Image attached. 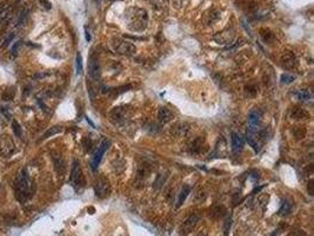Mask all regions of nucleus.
I'll return each instance as SVG.
<instances>
[{
	"label": "nucleus",
	"mask_w": 314,
	"mask_h": 236,
	"mask_svg": "<svg viewBox=\"0 0 314 236\" xmlns=\"http://www.w3.org/2000/svg\"><path fill=\"white\" fill-rule=\"evenodd\" d=\"M244 144H245V142H244V138H242L239 133L233 132L232 133V149H233V151H235V153H237V151L242 150Z\"/></svg>",
	"instance_id": "18"
},
{
	"label": "nucleus",
	"mask_w": 314,
	"mask_h": 236,
	"mask_svg": "<svg viewBox=\"0 0 314 236\" xmlns=\"http://www.w3.org/2000/svg\"><path fill=\"white\" fill-rule=\"evenodd\" d=\"M77 73L78 74L82 73V57L80 52L77 53Z\"/></svg>",
	"instance_id": "30"
},
{
	"label": "nucleus",
	"mask_w": 314,
	"mask_h": 236,
	"mask_svg": "<svg viewBox=\"0 0 314 236\" xmlns=\"http://www.w3.org/2000/svg\"><path fill=\"white\" fill-rule=\"evenodd\" d=\"M281 83L282 84H291L293 83V80H294V77L293 76H291V74H287V73H284L281 76Z\"/></svg>",
	"instance_id": "32"
},
{
	"label": "nucleus",
	"mask_w": 314,
	"mask_h": 236,
	"mask_svg": "<svg viewBox=\"0 0 314 236\" xmlns=\"http://www.w3.org/2000/svg\"><path fill=\"white\" fill-rule=\"evenodd\" d=\"M294 96L296 98L301 100V102H308L311 99V94H309L308 90H298L296 92H294Z\"/></svg>",
	"instance_id": "23"
},
{
	"label": "nucleus",
	"mask_w": 314,
	"mask_h": 236,
	"mask_svg": "<svg viewBox=\"0 0 314 236\" xmlns=\"http://www.w3.org/2000/svg\"><path fill=\"white\" fill-rule=\"evenodd\" d=\"M82 145H84V149L85 151H90L91 148H92V141L90 137H85L82 139Z\"/></svg>",
	"instance_id": "33"
},
{
	"label": "nucleus",
	"mask_w": 314,
	"mask_h": 236,
	"mask_svg": "<svg viewBox=\"0 0 314 236\" xmlns=\"http://www.w3.org/2000/svg\"><path fill=\"white\" fill-rule=\"evenodd\" d=\"M125 21L127 27L133 32H142L147 27V12L139 7H130L125 12Z\"/></svg>",
	"instance_id": "1"
},
{
	"label": "nucleus",
	"mask_w": 314,
	"mask_h": 236,
	"mask_svg": "<svg viewBox=\"0 0 314 236\" xmlns=\"http://www.w3.org/2000/svg\"><path fill=\"white\" fill-rule=\"evenodd\" d=\"M53 162H54V168L59 174H64L65 171V162H64L63 157L60 155H54L53 156Z\"/></svg>",
	"instance_id": "20"
},
{
	"label": "nucleus",
	"mask_w": 314,
	"mask_h": 236,
	"mask_svg": "<svg viewBox=\"0 0 314 236\" xmlns=\"http://www.w3.org/2000/svg\"><path fill=\"white\" fill-rule=\"evenodd\" d=\"M88 74L93 80H99L101 76V69H100V63L97 56L92 54L88 59Z\"/></svg>",
	"instance_id": "10"
},
{
	"label": "nucleus",
	"mask_w": 314,
	"mask_h": 236,
	"mask_svg": "<svg viewBox=\"0 0 314 236\" xmlns=\"http://www.w3.org/2000/svg\"><path fill=\"white\" fill-rule=\"evenodd\" d=\"M127 117V109L124 106H118V108H113L111 112H110V118L114 124L122 123L126 121Z\"/></svg>",
	"instance_id": "13"
},
{
	"label": "nucleus",
	"mask_w": 314,
	"mask_h": 236,
	"mask_svg": "<svg viewBox=\"0 0 314 236\" xmlns=\"http://www.w3.org/2000/svg\"><path fill=\"white\" fill-rule=\"evenodd\" d=\"M108 147H110V141H107V139H104L101 142V144L98 147V150L95 151V153H94V156L92 158V162H91L92 170H95L99 167V164H100V162H101L102 159V156H104V153H106Z\"/></svg>",
	"instance_id": "11"
},
{
	"label": "nucleus",
	"mask_w": 314,
	"mask_h": 236,
	"mask_svg": "<svg viewBox=\"0 0 314 236\" xmlns=\"http://www.w3.org/2000/svg\"><path fill=\"white\" fill-rule=\"evenodd\" d=\"M39 3H40V4H44L43 6L45 8H47V10L51 8V3H49V0H39Z\"/></svg>",
	"instance_id": "37"
},
{
	"label": "nucleus",
	"mask_w": 314,
	"mask_h": 236,
	"mask_svg": "<svg viewBox=\"0 0 314 236\" xmlns=\"http://www.w3.org/2000/svg\"><path fill=\"white\" fill-rule=\"evenodd\" d=\"M235 38V31L232 27H227V29L222 30L220 32H218L214 35L213 39L220 45H229L234 41Z\"/></svg>",
	"instance_id": "6"
},
{
	"label": "nucleus",
	"mask_w": 314,
	"mask_h": 236,
	"mask_svg": "<svg viewBox=\"0 0 314 236\" xmlns=\"http://www.w3.org/2000/svg\"><path fill=\"white\" fill-rule=\"evenodd\" d=\"M189 192H191V187H189V185H184L183 189H181L180 192H179L178 198H177V206H178V208L184 204L185 200L187 198V196L189 195Z\"/></svg>",
	"instance_id": "19"
},
{
	"label": "nucleus",
	"mask_w": 314,
	"mask_h": 236,
	"mask_svg": "<svg viewBox=\"0 0 314 236\" xmlns=\"http://www.w3.org/2000/svg\"><path fill=\"white\" fill-rule=\"evenodd\" d=\"M290 236H307V234L304 230H294L291 233Z\"/></svg>",
	"instance_id": "35"
},
{
	"label": "nucleus",
	"mask_w": 314,
	"mask_h": 236,
	"mask_svg": "<svg viewBox=\"0 0 314 236\" xmlns=\"http://www.w3.org/2000/svg\"><path fill=\"white\" fill-rule=\"evenodd\" d=\"M173 118H174L173 112H172L168 108H166V106H160L159 110H158V119H159L160 123H162V124L168 123V122H171Z\"/></svg>",
	"instance_id": "15"
},
{
	"label": "nucleus",
	"mask_w": 314,
	"mask_h": 236,
	"mask_svg": "<svg viewBox=\"0 0 314 236\" xmlns=\"http://www.w3.org/2000/svg\"><path fill=\"white\" fill-rule=\"evenodd\" d=\"M293 135H294V137H296V139H301V138L305 137V135H306V130L302 129L301 126H298V128L293 131Z\"/></svg>",
	"instance_id": "28"
},
{
	"label": "nucleus",
	"mask_w": 314,
	"mask_h": 236,
	"mask_svg": "<svg viewBox=\"0 0 314 236\" xmlns=\"http://www.w3.org/2000/svg\"><path fill=\"white\" fill-rule=\"evenodd\" d=\"M290 117L295 121H301V119H308L311 115L307 110L302 108H293L290 112Z\"/></svg>",
	"instance_id": "16"
},
{
	"label": "nucleus",
	"mask_w": 314,
	"mask_h": 236,
	"mask_svg": "<svg viewBox=\"0 0 314 236\" xmlns=\"http://www.w3.org/2000/svg\"><path fill=\"white\" fill-rule=\"evenodd\" d=\"M189 130V125L186 123H178L175 124L172 129V133H173L174 136H177V137H183L185 136L186 133L188 132Z\"/></svg>",
	"instance_id": "17"
},
{
	"label": "nucleus",
	"mask_w": 314,
	"mask_h": 236,
	"mask_svg": "<svg viewBox=\"0 0 314 236\" xmlns=\"http://www.w3.org/2000/svg\"><path fill=\"white\" fill-rule=\"evenodd\" d=\"M69 180H71V183H72L73 187L75 188H80L85 185V178H84V175H82L81 168H80V163L79 161H73V165H72V170H71V176H69Z\"/></svg>",
	"instance_id": "5"
},
{
	"label": "nucleus",
	"mask_w": 314,
	"mask_h": 236,
	"mask_svg": "<svg viewBox=\"0 0 314 236\" xmlns=\"http://www.w3.org/2000/svg\"><path fill=\"white\" fill-rule=\"evenodd\" d=\"M307 191L311 196L314 195V180H309L308 184H307Z\"/></svg>",
	"instance_id": "34"
},
{
	"label": "nucleus",
	"mask_w": 314,
	"mask_h": 236,
	"mask_svg": "<svg viewBox=\"0 0 314 236\" xmlns=\"http://www.w3.org/2000/svg\"><path fill=\"white\" fill-rule=\"evenodd\" d=\"M225 214H226V209H225V206H219L212 212V216L214 217V218H220V217H222Z\"/></svg>",
	"instance_id": "27"
},
{
	"label": "nucleus",
	"mask_w": 314,
	"mask_h": 236,
	"mask_svg": "<svg viewBox=\"0 0 314 236\" xmlns=\"http://www.w3.org/2000/svg\"><path fill=\"white\" fill-rule=\"evenodd\" d=\"M85 33H86V40L87 41H88V40H91V35H90V33L87 32V30H86V32H85Z\"/></svg>",
	"instance_id": "42"
},
{
	"label": "nucleus",
	"mask_w": 314,
	"mask_h": 236,
	"mask_svg": "<svg viewBox=\"0 0 314 236\" xmlns=\"http://www.w3.org/2000/svg\"><path fill=\"white\" fill-rule=\"evenodd\" d=\"M262 138H264V132H262L261 130L255 131V132L247 130L246 139H247V142H248V144H250V147H252V149H253L255 153H259V151H260L261 139H262Z\"/></svg>",
	"instance_id": "9"
},
{
	"label": "nucleus",
	"mask_w": 314,
	"mask_h": 236,
	"mask_svg": "<svg viewBox=\"0 0 314 236\" xmlns=\"http://www.w3.org/2000/svg\"><path fill=\"white\" fill-rule=\"evenodd\" d=\"M261 118H262V112L259 109H253L248 112V130L250 131H259L260 130Z\"/></svg>",
	"instance_id": "8"
},
{
	"label": "nucleus",
	"mask_w": 314,
	"mask_h": 236,
	"mask_svg": "<svg viewBox=\"0 0 314 236\" xmlns=\"http://www.w3.org/2000/svg\"><path fill=\"white\" fill-rule=\"evenodd\" d=\"M260 35H261V38H262V40H264L265 43L271 44L272 41H274V35L272 33L270 30L261 29L260 30Z\"/></svg>",
	"instance_id": "22"
},
{
	"label": "nucleus",
	"mask_w": 314,
	"mask_h": 236,
	"mask_svg": "<svg viewBox=\"0 0 314 236\" xmlns=\"http://www.w3.org/2000/svg\"><path fill=\"white\" fill-rule=\"evenodd\" d=\"M8 12H10V11L7 10V11H3V12L0 13V23H1V21H4V20L8 17Z\"/></svg>",
	"instance_id": "36"
},
{
	"label": "nucleus",
	"mask_w": 314,
	"mask_h": 236,
	"mask_svg": "<svg viewBox=\"0 0 314 236\" xmlns=\"http://www.w3.org/2000/svg\"><path fill=\"white\" fill-rule=\"evenodd\" d=\"M173 4L177 8H179L181 6V4H183V0H173Z\"/></svg>",
	"instance_id": "39"
},
{
	"label": "nucleus",
	"mask_w": 314,
	"mask_h": 236,
	"mask_svg": "<svg viewBox=\"0 0 314 236\" xmlns=\"http://www.w3.org/2000/svg\"><path fill=\"white\" fill-rule=\"evenodd\" d=\"M94 192L99 198H105L111 192V184L108 178L105 176H99L94 183Z\"/></svg>",
	"instance_id": "4"
},
{
	"label": "nucleus",
	"mask_w": 314,
	"mask_h": 236,
	"mask_svg": "<svg viewBox=\"0 0 314 236\" xmlns=\"http://www.w3.org/2000/svg\"><path fill=\"white\" fill-rule=\"evenodd\" d=\"M198 221H199V216L198 215H195V214H193V215H191V216L187 217V218L183 222V224L180 226V229H179L180 235L187 236L188 234H191V231L195 228Z\"/></svg>",
	"instance_id": "12"
},
{
	"label": "nucleus",
	"mask_w": 314,
	"mask_h": 236,
	"mask_svg": "<svg viewBox=\"0 0 314 236\" xmlns=\"http://www.w3.org/2000/svg\"><path fill=\"white\" fill-rule=\"evenodd\" d=\"M198 236H207V233L206 231H201V233H199Z\"/></svg>",
	"instance_id": "43"
},
{
	"label": "nucleus",
	"mask_w": 314,
	"mask_h": 236,
	"mask_svg": "<svg viewBox=\"0 0 314 236\" xmlns=\"http://www.w3.org/2000/svg\"><path fill=\"white\" fill-rule=\"evenodd\" d=\"M12 39H13V35H11L10 37H8V38H7V39L5 40V43H4V45H3V47H5V46H7V45H8V43H10V41H11V40H12Z\"/></svg>",
	"instance_id": "40"
},
{
	"label": "nucleus",
	"mask_w": 314,
	"mask_h": 236,
	"mask_svg": "<svg viewBox=\"0 0 314 236\" xmlns=\"http://www.w3.org/2000/svg\"><path fill=\"white\" fill-rule=\"evenodd\" d=\"M112 47L113 50L120 54L125 56H132L136 52V47L131 41L122 39V38H113L112 39Z\"/></svg>",
	"instance_id": "3"
},
{
	"label": "nucleus",
	"mask_w": 314,
	"mask_h": 236,
	"mask_svg": "<svg viewBox=\"0 0 314 236\" xmlns=\"http://www.w3.org/2000/svg\"><path fill=\"white\" fill-rule=\"evenodd\" d=\"M12 129H13V132H14L15 136H18V137L21 136V128H20V124L18 123L15 119L12 121Z\"/></svg>",
	"instance_id": "29"
},
{
	"label": "nucleus",
	"mask_w": 314,
	"mask_h": 236,
	"mask_svg": "<svg viewBox=\"0 0 314 236\" xmlns=\"http://www.w3.org/2000/svg\"><path fill=\"white\" fill-rule=\"evenodd\" d=\"M166 178H167V175H165L164 176V174H158L153 187H154L155 189H159L160 187H162V184L166 182Z\"/></svg>",
	"instance_id": "26"
},
{
	"label": "nucleus",
	"mask_w": 314,
	"mask_h": 236,
	"mask_svg": "<svg viewBox=\"0 0 314 236\" xmlns=\"http://www.w3.org/2000/svg\"><path fill=\"white\" fill-rule=\"evenodd\" d=\"M18 46H19V41H17L14 45H13V47H12V53H13V56H17V50H18Z\"/></svg>",
	"instance_id": "38"
},
{
	"label": "nucleus",
	"mask_w": 314,
	"mask_h": 236,
	"mask_svg": "<svg viewBox=\"0 0 314 236\" xmlns=\"http://www.w3.org/2000/svg\"><path fill=\"white\" fill-rule=\"evenodd\" d=\"M281 65L282 67L286 70H292L295 67L296 65V57L294 56V53H292L290 51H285L282 56H281Z\"/></svg>",
	"instance_id": "14"
},
{
	"label": "nucleus",
	"mask_w": 314,
	"mask_h": 236,
	"mask_svg": "<svg viewBox=\"0 0 314 236\" xmlns=\"http://www.w3.org/2000/svg\"><path fill=\"white\" fill-rule=\"evenodd\" d=\"M231 228H232V217H231V215H227L226 218H225V222H224V235H229Z\"/></svg>",
	"instance_id": "25"
},
{
	"label": "nucleus",
	"mask_w": 314,
	"mask_h": 236,
	"mask_svg": "<svg viewBox=\"0 0 314 236\" xmlns=\"http://www.w3.org/2000/svg\"><path fill=\"white\" fill-rule=\"evenodd\" d=\"M15 151V145L12 138L7 135H3L0 137V156L3 157H10Z\"/></svg>",
	"instance_id": "7"
},
{
	"label": "nucleus",
	"mask_w": 314,
	"mask_h": 236,
	"mask_svg": "<svg viewBox=\"0 0 314 236\" xmlns=\"http://www.w3.org/2000/svg\"><path fill=\"white\" fill-rule=\"evenodd\" d=\"M32 192H33L32 182H31L26 170L24 169V170H21L19 177H18V180L15 182L14 185L15 198L19 202H21V203H24L25 201H27L29 197L32 196Z\"/></svg>",
	"instance_id": "2"
},
{
	"label": "nucleus",
	"mask_w": 314,
	"mask_h": 236,
	"mask_svg": "<svg viewBox=\"0 0 314 236\" xmlns=\"http://www.w3.org/2000/svg\"><path fill=\"white\" fill-rule=\"evenodd\" d=\"M279 233H280V229H276V230L273 231V233H272L270 236H278V235H279Z\"/></svg>",
	"instance_id": "41"
},
{
	"label": "nucleus",
	"mask_w": 314,
	"mask_h": 236,
	"mask_svg": "<svg viewBox=\"0 0 314 236\" xmlns=\"http://www.w3.org/2000/svg\"><path fill=\"white\" fill-rule=\"evenodd\" d=\"M63 131V128L61 126H59V125H55V126H52V128H49L46 132L43 135V137H41V141L44 139H47V138L52 137L54 135H57V133H60Z\"/></svg>",
	"instance_id": "21"
},
{
	"label": "nucleus",
	"mask_w": 314,
	"mask_h": 236,
	"mask_svg": "<svg viewBox=\"0 0 314 236\" xmlns=\"http://www.w3.org/2000/svg\"><path fill=\"white\" fill-rule=\"evenodd\" d=\"M291 209H292V206H291V203L288 201H284L282 202V204H281L280 209H279V212L278 214L280 215V216H285V215H288L291 212Z\"/></svg>",
	"instance_id": "24"
},
{
	"label": "nucleus",
	"mask_w": 314,
	"mask_h": 236,
	"mask_svg": "<svg viewBox=\"0 0 314 236\" xmlns=\"http://www.w3.org/2000/svg\"><path fill=\"white\" fill-rule=\"evenodd\" d=\"M258 94V88L254 85H248L246 88V94L248 97H254Z\"/></svg>",
	"instance_id": "31"
}]
</instances>
